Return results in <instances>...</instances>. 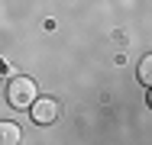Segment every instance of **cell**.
Here are the masks:
<instances>
[{"label": "cell", "instance_id": "277c9868", "mask_svg": "<svg viewBox=\"0 0 152 145\" xmlns=\"http://www.w3.org/2000/svg\"><path fill=\"white\" fill-rule=\"evenodd\" d=\"M139 81H142L146 87L152 84V58H149V55L142 58V61H139Z\"/></svg>", "mask_w": 152, "mask_h": 145}, {"label": "cell", "instance_id": "3957f363", "mask_svg": "<svg viewBox=\"0 0 152 145\" xmlns=\"http://www.w3.org/2000/svg\"><path fill=\"white\" fill-rule=\"evenodd\" d=\"M20 139H23V132L16 123H0V145H16Z\"/></svg>", "mask_w": 152, "mask_h": 145}, {"label": "cell", "instance_id": "5b68a950", "mask_svg": "<svg viewBox=\"0 0 152 145\" xmlns=\"http://www.w3.org/2000/svg\"><path fill=\"white\" fill-rule=\"evenodd\" d=\"M0 90H3V81H0Z\"/></svg>", "mask_w": 152, "mask_h": 145}, {"label": "cell", "instance_id": "7a4b0ae2", "mask_svg": "<svg viewBox=\"0 0 152 145\" xmlns=\"http://www.w3.org/2000/svg\"><path fill=\"white\" fill-rule=\"evenodd\" d=\"M29 113H32V119H36L39 126H49V123L58 119V103H55L52 97H36L29 103Z\"/></svg>", "mask_w": 152, "mask_h": 145}, {"label": "cell", "instance_id": "6da1fadb", "mask_svg": "<svg viewBox=\"0 0 152 145\" xmlns=\"http://www.w3.org/2000/svg\"><path fill=\"white\" fill-rule=\"evenodd\" d=\"M39 97V87H36V81H29V78H13L10 81V87H7V100H10V107L13 110H29V103Z\"/></svg>", "mask_w": 152, "mask_h": 145}]
</instances>
